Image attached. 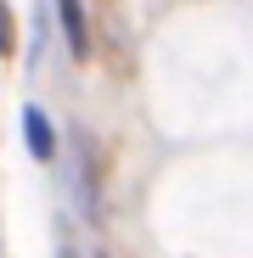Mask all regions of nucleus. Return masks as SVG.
Segmentation results:
<instances>
[{
    "label": "nucleus",
    "instance_id": "nucleus-1",
    "mask_svg": "<svg viewBox=\"0 0 253 258\" xmlns=\"http://www.w3.org/2000/svg\"><path fill=\"white\" fill-rule=\"evenodd\" d=\"M23 135H28V152H34L39 163L57 157V135H51V123H45V112H39V107H23Z\"/></svg>",
    "mask_w": 253,
    "mask_h": 258
},
{
    "label": "nucleus",
    "instance_id": "nucleus-2",
    "mask_svg": "<svg viewBox=\"0 0 253 258\" xmlns=\"http://www.w3.org/2000/svg\"><path fill=\"white\" fill-rule=\"evenodd\" d=\"M57 12H62V28H68L73 56H90V34H84V12H79V0H57Z\"/></svg>",
    "mask_w": 253,
    "mask_h": 258
}]
</instances>
